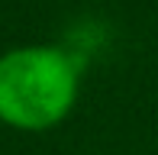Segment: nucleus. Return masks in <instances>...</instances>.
Listing matches in <instances>:
<instances>
[{
	"instance_id": "obj_1",
	"label": "nucleus",
	"mask_w": 158,
	"mask_h": 155,
	"mask_svg": "<svg viewBox=\"0 0 158 155\" xmlns=\"http://www.w3.org/2000/svg\"><path fill=\"white\" fill-rule=\"evenodd\" d=\"M77 97V71L58 48H16L0 58V119L19 129L61 123Z\"/></svg>"
}]
</instances>
